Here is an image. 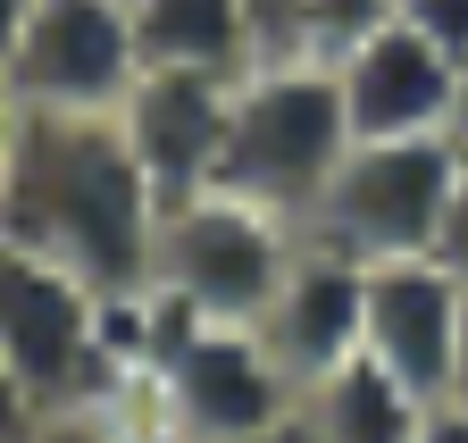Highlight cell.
I'll use <instances>...</instances> for the list:
<instances>
[{
  "label": "cell",
  "mask_w": 468,
  "mask_h": 443,
  "mask_svg": "<svg viewBox=\"0 0 468 443\" xmlns=\"http://www.w3.org/2000/svg\"><path fill=\"white\" fill-rule=\"evenodd\" d=\"M159 193L117 126V109H34L17 118L0 235L76 268L92 293H134L159 268Z\"/></svg>",
  "instance_id": "obj_1"
},
{
  "label": "cell",
  "mask_w": 468,
  "mask_h": 443,
  "mask_svg": "<svg viewBox=\"0 0 468 443\" xmlns=\"http://www.w3.org/2000/svg\"><path fill=\"white\" fill-rule=\"evenodd\" d=\"M351 142H360V134H351L335 59H318V50L251 59L243 76H234L218 193H243V201H260V209H276V217L302 227Z\"/></svg>",
  "instance_id": "obj_2"
},
{
  "label": "cell",
  "mask_w": 468,
  "mask_h": 443,
  "mask_svg": "<svg viewBox=\"0 0 468 443\" xmlns=\"http://www.w3.org/2000/svg\"><path fill=\"white\" fill-rule=\"evenodd\" d=\"M460 185V142L452 134H401V142H351L343 168L326 176L318 209L302 217L310 243H335L360 268L410 259L435 243V217Z\"/></svg>",
  "instance_id": "obj_3"
},
{
  "label": "cell",
  "mask_w": 468,
  "mask_h": 443,
  "mask_svg": "<svg viewBox=\"0 0 468 443\" xmlns=\"http://www.w3.org/2000/svg\"><path fill=\"white\" fill-rule=\"evenodd\" d=\"M292 251H302V227L243 193H201L185 209L159 217V285H176L201 318H260L268 293L284 285Z\"/></svg>",
  "instance_id": "obj_4"
},
{
  "label": "cell",
  "mask_w": 468,
  "mask_h": 443,
  "mask_svg": "<svg viewBox=\"0 0 468 443\" xmlns=\"http://www.w3.org/2000/svg\"><path fill=\"white\" fill-rule=\"evenodd\" d=\"M101 301L76 268L42 259L34 243L0 235V352L9 368L34 385V402H92L109 385V360H101Z\"/></svg>",
  "instance_id": "obj_5"
},
{
  "label": "cell",
  "mask_w": 468,
  "mask_h": 443,
  "mask_svg": "<svg viewBox=\"0 0 468 443\" xmlns=\"http://www.w3.org/2000/svg\"><path fill=\"white\" fill-rule=\"evenodd\" d=\"M0 68L34 109H117L143 76L134 9L126 0H34Z\"/></svg>",
  "instance_id": "obj_6"
},
{
  "label": "cell",
  "mask_w": 468,
  "mask_h": 443,
  "mask_svg": "<svg viewBox=\"0 0 468 443\" xmlns=\"http://www.w3.org/2000/svg\"><path fill=\"white\" fill-rule=\"evenodd\" d=\"M151 394H159L167 427L185 435V443L260 435V427L292 418V402H302L292 376L276 368V352L260 343V326H243V318H209L201 335L151 376Z\"/></svg>",
  "instance_id": "obj_7"
},
{
  "label": "cell",
  "mask_w": 468,
  "mask_h": 443,
  "mask_svg": "<svg viewBox=\"0 0 468 443\" xmlns=\"http://www.w3.org/2000/svg\"><path fill=\"white\" fill-rule=\"evenodd\" d=\"M335 84L360 142H401V134H452L460 126V59L410 34L401 17H377L335 50Z\"/></svg>",
  "instance_id": "obj_8"
},
{
  "label": "cell",
  "mask_w": 468,
  "mask_h": 443,
  "mask_svg": "<svg viewBox=\"0 0 468 443\" xmlns=\"http://www.w3.org/2000/svg\"><path fill=\"white\" fill-rule=\"evenodd\" d=\"M226 109H234V76H193V68H143L117 100L143 176L159 193V209H185L201 193H218V159H226Z\"/></svg>",
  "instance_id": "obj_9"
},
{
  "label": "cell",
  "mask_w": 468,
  "mask_h": 443,
  "mask_svg": "<svg viewBox=\"0 0 468 443\" xmlns=\"http://www.w3.org/2000/svg\"><path fill=\"white\" fill-rule=\"evenodd\" d=\"M251 326L276 352V368L292 376V394H302V385H318L326 368H343L351 352H368V268L351 251H335V243L302 235L284 285L268 293V310Z\"/></svg>",
  "instance_id": "obj_10"
},
{
  "label": "cell",
  "mask_w": 468,
  "mask_h": 443,
  "mask_svg": "<svg viewBox=\"0 0 468 443\" xmlns=\"http://www.w3.org/2000/svg\"><path fill=\"white\" fill-rule=\"evenodd\" d=\"M460 326H468V293L427 251L368 268V352L427 402H452L460 385Z\"/></svg>",
  "instance_id": "obj_11"
},
{
  "label": "cell",
  "mask_w": 468,
  "mask_h": 443,
  "mask_svg": "<svg viewBox=\"0 0 468 443\" xmlns=\"http://www.w3.org/2000/svg\"><path fill=\"white\" fill-rule=\"evenodd\" d=\"M292 410L310 418L318 443H410L435 402L419 394V385H401L377 352H351L343 368H326L318 385H302Z\"/></svg>",
  "instance_id": "obj_12"
},
{
  "label": "cell",
  "mask_w": 468,
  "mask_h": 443,
  "mask_svg": "<svg viewBox=\"0 0 468 443\" xmlns=\"http://www.w3.org/2000/svg\"><path fill=\"white\" fill-rule=\"evenodd\" d=\"M143 68H193V76H243L260 59L251 0H126Z\"/></svg>",
  "instance_id": "obj_13"
},
{
  "label": "cell",
  "mask_w": 468,
  "mask_h": 443,
  "mask_svg": "<svg viewBox=\"0 0 468 443\" xmlns=\"http://www.w3.org/2000/svg\"><path fill=\"white\" fill-rule=\"evenodd\" d=\"M26 443H134L126 402H50Z\"/></svg>",
  "instance_id": "obj_14"
},
{
  "label": "cell",
  "mask_w": 468,
  "mask_h": 443,
  "mask_svg": "<svg viewBox=\"0 0 468 443\" xmlns=\"http://www.w3.org/2000/svg\"><path fill=\"white\" fill-rule=\"evenodd\" d=\"M385 9H393V0H302V50L335 59V50H343L351 34H368Z\"/></svg>",
  "instance_id": "obj_15"
},
{
  "label": "cell",
  "mask_w": 468,
  "mask_h": 443,
  "mask_svg": "<svg viewBox=\"0 0 468 443\" xmlns=\"http://www.w3.org/2000/svg\"><path fill=\"white\" fill-rule=\"evenodd\" d=\"M385 17H401L410 34H427L435 50H452V59H468V0H393Z\"/></svg>",
  "instance_id": "obj_16"
},
{
  "label": "cell",
  "mask_w": 468,
  "mask_h": 443,
  "mask_svg": "<svg viewBox=\"0 0 468 443\" xmlns=\"http://www.w3.org/2000/svg\"><path fill=\"white\" fill-rule=\"evenodd\" d=\"M427 259L452 276V285L468 293V168H460V185H452V201H443V217H435V243H427Z\"/></svg>",
  "instance_id": "obj_17"
},
{
  "label": "cell",
  "mask_w": 468,
  "mask_h": 443,
  "mask_svg": "<svg viewBox=\"0 0 468 443\" xmlns=\"http://www.w3.org/2000/svg\"><path fill=\"white\" fill-rule=\"evenodd\" d=\"M34 418H42L34 385L9 368V352H0V443H26V435H34Z\"/></svg>",
  "instance_id": "obj_18"
},
{
  "label": "cell",
  "mask_w": 468,
  "mask_h": 443,
  "mask_svg": "<svg viewBox=\"0 0 468 443\" xmlns=\"http://www.w3.org/2000/svg\"><path fill=\"white\" fill-rule=\"evenodd\" d=\"M251 17H260V59L302 50V0H251Z\"/></svg>",
  "instance_id": "obj_19"
},
{
  "label": "cell",
  "mask_w": 468,
  "mask_h": 443,
  "mask_svg": "<svg viewBox=\"0 0 468 443\" xmlns=\"http://www.w3.org/2000/svg\"><path fill=\"white\" fill-rule=\"evenodd\" d=\"M410 443H468V402H435L427 427L410 435Z\"/></svg>",
  "instance_id": "obj_20"
},
{
  "label": "cell",
  "mask_w": 468,
  "mask_h": 443,
  "mask_svg": "<svg viewBox=\"0 0 468 443\" xmlns=\"http://www.w3.org/2000/svg\"><path fill=\"white\" fill-rule=\"evenodd\" d=\"M17 118H26V100L9 84V68H0V185H9V151H17Z\"/></svg>",
  "instance_id": "obj_21"
},
{
  "label": "cell",
  "mask_w": 468,
  "mask_h": 443,
  "mask_svg": "<svg viewBox=\"0 0 468 443\" xmlns=\"http://www.w3.org/2000/svg\"><path fill=\"white\" fill-rule=\"evenodd\" d=\"M226 443H318V435H310L302 410H292V418H276V427H260V435H226Z\"/></svg>",
  "instance_id": "obj_22"
},
{
  "label": "cell",
  "mask_w": 468,
  "mask_h": 443,
  "mask_svg": "<svg viewBox=\"0 0 468 443\" xmlns=\"http://www.w3.org/2000/svg\"><path fill=\"white\" fill-rule=\"evenodd\" d=\"M26 9H34V0H0V59H9V42H17V26H26Z\"/></svg>",
  "instance_id": "obj_23"
},
{
  "label": "cell",
  "mask_w": 468,
  "mask_h": 443,
  "mask_svg": "<svg viewBox=\"0 0 468 443\" xmlns=\"http://www.w3.org/2000/svg\"><path fill=\"white\" fill-rule=\"evenodd\" d=\"M452 402H468V326H460V385H452Z\"/></svg>",
  "instance_id": "obj_24"
},
{
  "label": "cell",
  "mask_w": 468,
  "mask_h": 443,
  "mask_svg": "<svg viewBox=\"0 0 468 443\" xmlns=\"http://www.w3.org/2000/svg\"><path fill=\"white\" fill-rule=\"evenodd\" d=\"M460 126H468V59H460ZM460 126H452V134H460Z\"/></svg>",
  "instance_id": "obj_25"
},
{
  "label": "cell",
  "mask_w": 468,
  "mask_h": 443,
  "mask_svg": "<svg viewBox=\"0 0 468 443\" xmlns=\"http://www.w3.org/2000/svg\"><path fill=\"white\" fill-rule=\"evenodd\" d=\"M452 142H460V168H468V126H460V134H452Z\"/></svg>",
  "instance_id": "obj_26"
}]
</instances>
